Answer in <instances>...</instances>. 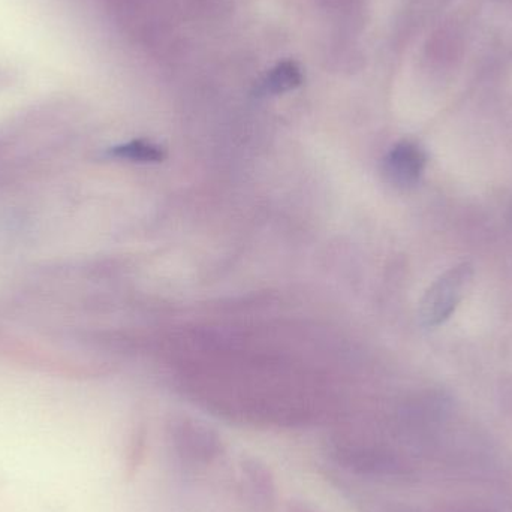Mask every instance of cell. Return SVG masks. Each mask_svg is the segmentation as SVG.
I'll return each instance as SVG.
<instances>
[{
  "label": "cell",
  "mask_w": 512,
  "mask_h": 512,
  "mask_svg": "<svg viewBox=\"0 0 512 512\" xmlns=\"http://www.w3.org/2000/svg\"><path fill=\"white\" fill-rule=\"evenodd\" d=\"M471 264L457 265L442 274L429 289L421 301V321L427 327H436L447 321L459 306L466 286L471 282Z\"/></svg>",
  "instance_id": "1"
},
{
  "label": "cell",
  "mask_w": 512,
  "mask_h": 512,
  "mask_svg": "<svg viewBox=\"0 0 512 512\" xmlns=\"http://www.w3.org/2000/svg\"><path fill=\"white\" fill-rule=\"evenodd\" d=\"M426 167V155L417 144L403 141L391 149L384 162L385 174L394 185H414Z\"/></svg>",
  "instance_id": "2"
},
{
  "label": "cell",
  "mask_w": 512,
  "mask_h": 512,
  "mask_svg": "<svg viewBox=\"0 0 512 512\" xmlns=\"http://www.w3.org/2000/svg\"><path fill=\"white\" fill-rule=\"evenodd\" d=\"M303 83V74L300 66L295 62H282L274 66L259 87V92L264 95H280L297 89Z\"/></svg>",
  "instance_id": "3"
},
{
  "label": "cell",
  "mask_w": 512,
  "mask_h": 512,
  "mask_svg": "<svg viewBox=\"0 0 512 512\" xmlns=\"http://www.w3.org/2000/svg\"><path fill=\"white\" fill-rule=\"evenodd\" d=\"M110 155L114 158L126 159V161L141 162V164H156V162L164 161L167 153L158 144L146 140H134L114 147L111 149Z\"/></svg>",
  "instance_id": "4"
}]
</instances>
